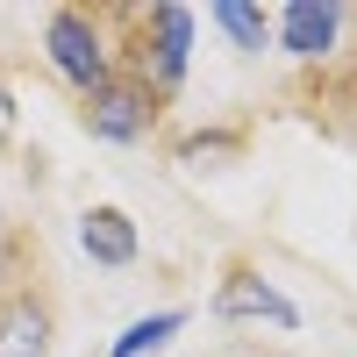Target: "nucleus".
I'll list each match as a JSON object with an SVG mask.
<instances>
[{
	"mask_svg": "<svg viewBox=\"0 0 357 357\" xmlns=\"http://www.w3.org/2000/svg\"><path fill=\"white\" fill-rule=\"evenodd\" d=\"M107 22H114V72L136 79L158 107H172L178 86H186V72H193V29H200V15L165 0V8H107Z\"/></svg>",
	"mask_w": 357,
	"mask_h": 357,
	"instance_id": "f257e3e1",
	"label": "nucleus"
},
{
	"mask_svg": "<svg viewBox=\"0 0 357 357\" xmlns=\"http://www.w3.org/2000/svg\"><path fill=\"white\" fill-rule=\"evenodd\" d=\"M43 65L72 93H93L100 79H114V22H107V8H50L43 15Z\"/></svg>",
	"mask_w": 357,
	"mask_h": 357,
	"instance_id": "f03ea898",
	"label": "nucleus"
},
{
	"mask_svg": "<svg viewBox=\"0 0 357 357\" xmlns=\"http://www.w3.org/2000/svg\"><path fill=\"white\" fill-rule=\"evenodd\" d=\"M158 122H165V107L143 93L136 79H100L93 93H79V129L93 136V143H114V151H129V143H151L158 136Z\"/></svg>",
	"mask_w": 357,
	"mask_h": 357,
	"instance_id": "7ed1b4c3",
	"label": "nucleus"
},
{
	"mask_svg": "<svg viewBox=\"0 0 357 357\" xmlns=\"http://www.w3.org/2000/svg\"><path fill=\"white\" fill-rule=\"evenodd\" d=\"M57 350V293L50 279H29L0 301V357H50Z\"/></svg>",
	"mask_w": 357,
	"mask_h": 357,
	"instance_id": "20e7f679",
	"label": "nucleus"
},
{
	"mask_svg": "<svg viewBox=\"0 0 357 357\" xmlns=\"http://www.w3.org/2000/svg\"><path fill=\"white\" fill-rule=\"evenodd\" d=\"M215 321H272V329L293 336V329H301V307H293L286 293L257 272V264L236 257L229 272H222V286H215Z\"/></svg>",
	"mask_w": 357,
	"mask_h": 357,
	"instance_id": "39448f33",
	"label": "nucleus"
},
{
	"mask_svg": "<svg viewBox=\"0 0 357 357\" xmlns=\"http://www.w3.org/2000/svg\"><path fill=\"white\" fill-rule=\"evenodd\" d=\"M79 250L100 264V272H129L143 257V236H136V215L129 207H86L79 215Z\"/></svg>",
	"mask_w": 357,
	"mask_h": 357,
	"instance_id": "423d86ee",
	"label": "nucleus"
},
{
	"mask_svg": "<svg viewBox=\"0 0 357 357\" xmlns=\"http://www.w3.org/2000/svg\"><path fill=\"white\" fill-rule=\"evenodd\" d=\"M243 158H250V122H207V129H186L172 143L178 172H236Z\"/></svg>",
	"mask_w": 357,
	"mask_h": 357,
	"instance_id": "0eeeda50",
	"label": "nucleus"
},
{
	"mask_svg": "<svg viewBox=\"0 0 357 357\" xmlns=\"http://www.w3.org/2000/svg\"><path fill=\"white\" fill-rule=\"evenodd\" d=\"M207 22H215L222 36L236 43V57H264V50H272V15L250 8V0H215V8H207Z\"/></svg>",
	"mask_w": 357,
	"mask_h": 357,
	"instance_id": "6e6552de",
	"label": "nucleus"
},
{
	"mask_svg": "<svg viewBox=\"0 0 357 357\" xmlns=\"http://www.w3.org/2000/svg\"><path fill=\"white\" fill-rule=\"evenodd\" d=\"M186 321H193L186 307H158V314H136L129 329L107 343V357H158V350H165L178 329H186Z\"/></svg>",
	"mask_w": 357,
	"mask_h": 357,
	"instance_id": "1a4fd4ad",
	"label": "nucleus"
},
{
	"mask_svg": "<svg viewBox=\"0 0 357 357\" xmlns=\"http://www.w3.org/2000/svg\"><path fill=\"white\" fill-rule=\"evenodd\" d=\"M29 279H43V243L22 222H0V301L15 286H29Z\"/></svg>",
	"mask_w": 357,
	"mask_h": 357,
	"instance_id": "9d476101",
	"label": "nucleus"
},
{
	"mask_svg": "<svg viewBox=\"0 0 357 357\" xmlns=\"http://www.w3.org/2000/svg\"><path fill=\"white\" fill-rule=\"evenodd\" d=\"M15 122H22V107H15V86H8V72H0V143L15 136Z\"/></svg>",
	"mask_w": 357,
	"mask_h": 357,
	"instance_id": "9b49d317",
	"label": "nucleus"
}]
</instances>
